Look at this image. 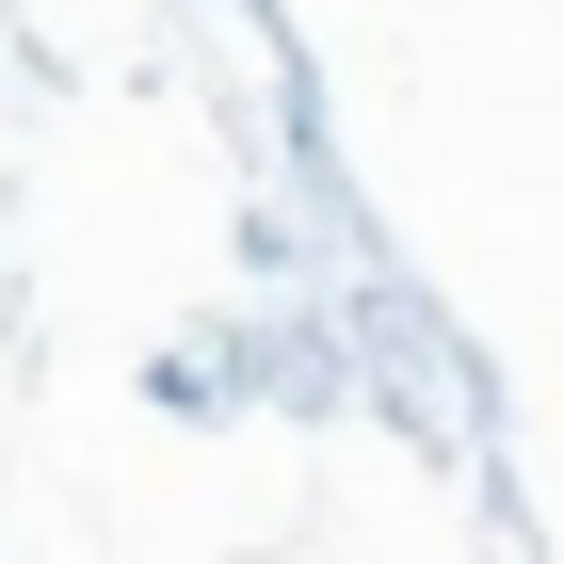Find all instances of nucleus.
Masks as SVG:
<instances>
[]
</instances>
